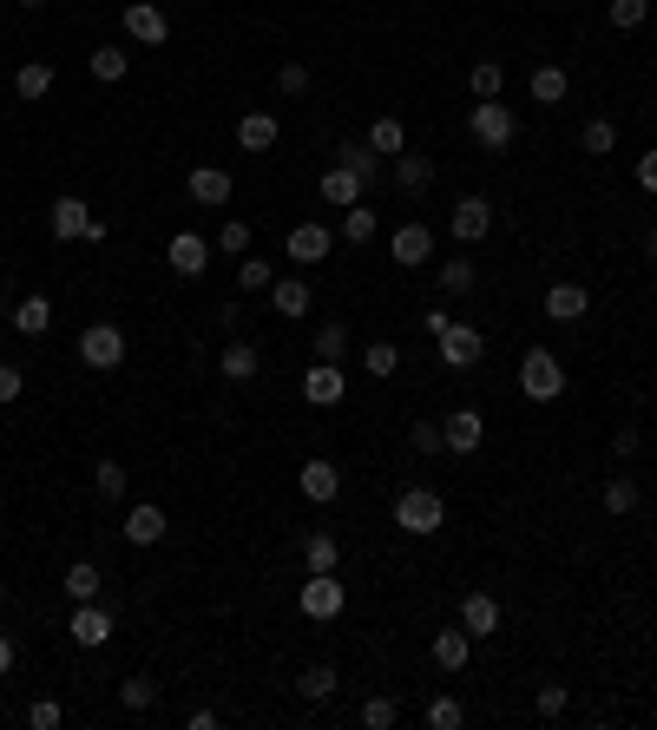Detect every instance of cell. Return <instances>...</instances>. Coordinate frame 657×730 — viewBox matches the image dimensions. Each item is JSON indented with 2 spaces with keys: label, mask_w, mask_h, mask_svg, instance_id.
Segmentation results:
<instances>
[{
  "label": "cell",
  "mask_w": 657,
  "mask_h": 730,
  "mask_svg": "<svg viewBox=\"0 0 657 730\" xmlns=\"http://www.w3.org/2000/svg\"><path fill=\"white\" fill-rule=\"evenodd\" d=\"M395 527H401L408 540H428V534L448 527V501H441L434 487H401V494H395Z\"/></svg>",
  "instance_id": "1"
},
{
  "label": "cell",
  "mask_w": 657,
  "mask_h": 730,
  "mask_svg": "<svg viewBox=\"0 0 657 730\" xmlns=\"http://www.w3.org/2000/svg\"><path fill=\"white\" fill-rule=\"evenodd\" d=\"M467 132H474V145H480V151H507V145L520 138V112H513V105H500V99H474Z\"/></svg>",
  "instance_id": "2"
},
{
  "label": "cell",
  "mask_w": 657,
  "mask_h": 730,
  "mask_svg": "<svg viewBox=\"0 0 657 730\" xmlns=\"http://www.w3.org/2000/svg\"><path fill=\"white\" fill-rule=\"evenodd\" d=\"M520 395L526 402H559L566 395V362L553 349H526L520 356Z\"/></svg>",
  "instance_id": "3"
},
{
  "label": "cell",
  "mask_w": 657,
  "mask_h": 730,
  "mask_svg": "<svg viewBox=\"0 0 657 730\" xmlns=\"http://www.w3.org/2000/svg\"><path fill=\"white\" fill-rule=\"evenodd\" d=\"M296 606H303V619H309V626H336V619H342V606H349V593H342V580H336V573H309V580H303V593H296Z\"/></svg>",
  "instance_id": "4"
},
{
  "label": "cell",
  "mask_w": 657,
  "mask_h": 730,
  "mask_svg": "<svg viewBox=\"0 0 657 730\" xmlns=\"http://www.w3.org/2000/svg\"><path fill=\"white\" fill-rule=\"evenodd\" d=\"M79 362L99 369V375H105V369H125V329H118V323H86V329H79Z\"/></svg>",
  "instance_id": "5"
},
{
  "label": "cell",
  "mask_w": 657,
  "mask_h": 730,
  "mask_svg": "<svg viewBox=\"0 0 657 730\" xmlns=\"http://www.w3.org/2000/svg\"><path fill=\"white\" fill-rule=\"evenodd\" d=\"M230 191H237V178H230L224 165H191V178H184V198H191L197 211H224Z\"/></svg>",
  "instance_id": "6"
},
{
  "label": "cell",
  "mask_w": 657,
  "mask_h": 730,
  "mask_svg": "<svg viewBox=\"0 0 657 730\" xmlns=\"http://www.w3.org/2000/svg\"><path fill=\"white\" fill-rule=\"evenodd\" d=\"M434 356H441L448 369H474V362L487 356V336H480L474 323H448V329L434 336Z\"/></svg>",
  "instance_id": "7"
},
{
  "label": "cell",
  "mask_w": 657,
  "mask_h": 730,
  "mask_svg": "<svg viewBox=\"0 0 657 730\" xmlns=\"http://www.w3.org/2000/svg\"><path fill=\"white\" fill-rule=\"evenodd\" d=\"M165 257H171V277H184V283H197V277L211 270V257H217V250H211V237H197V231H178Z\"/></svg>",
  "instance_id": "8"
},
{
  "label": "cell",
  "mask_w": 657,
  "mask_h": 730,
  "mask_svg": "<svg viewBox=\"0 0 657 730\" xmlns=\"http://www.w3.org/2000/svg\"><path fill=\"white\" fill-rule=\"evenodd\" d=\"M342 395H349L342 362H316V369H303V402H309V408H342Z\"/></svg>",
  "instance_id": "9"
},
{
  "label": "cell",
  "mask_w": 657,
  "mask_h": 730,
  "mask_svg": "<svg viewBox=\"0 0 657 730\" xmlns=\"http://www.w3.org/2000/svg\"><path fill=\"white\" fill-rule=\"evenodd\" d=\"M125 33H132L138 46H165V40H171V20H165L158 0H125Z\"/></svg>",
  "instance_id": "10"
},
{
  "label": "cell",
  "mask_w": 657,
  "mask_h": 730,
  "mask_svg": "<svg viewBox=\"0 0 657 730\" xmlns=\"http://www.w3.org/2000/svg\"><path fill=\"white\" fill-rule=\"evenodd\" d=\"M448 231H454L461 244H480V237L494 231V204H487L480 191H467V198H461V204L448 211Z\"/></svg>",
  "instance_id": "11"
},
{
  "label": "cell",
  "mask_w": 657,
  "mask_h": 730,
  "mask_svg": "<svg viewBox=\"0 0 657 730\" xmlns=\"http://www.w3.org/2000/svg\"><path fill=\"white\" fill-rule=\"evenodd\" d=\"M441 441H448V454H480V441H487V415H480V408H454V415L441 422Z\"/></svg>",
  "instance_id": "12"
},
{
  "label": "cell",
  "mask_w": 657,
  "mask_h": 730,
  "mask_svg": "<svg viewBox=\"0 0 657 730\" xmlns=\"http://www.w3.org/2000/svg\"><path fill=\"white\" fill-rule=\"evenodd\" d=\"M66 639H72V645H86V652H99V645L112 639V613H105L99 599L72 606V619H66Z\"/></svg>",
  "instance_id": "13"
},
{
  "label": "cell",
  "mask_w": 657,
  "mask_h": 730,
  "mask_svg": "<svg viewBox=\"0 0 657 730\" xmlns=\"http://www.w3.org/2000/svg\"><path fill=\"white\" fill-rule=\"evenodd\" d=\"M46 224H53V237H59V244H86L99 217H92V204H86V198H59Z\"/></svg>",
  "instance_id": "14"
},
{
  "label": "cell",
  "mask_w": 657,
  "mask_h": 730,
  "mask_svg": "<svg viewBox=\"0 0 657 730\" xmlns=\"http://www.w3.org/2000/svg\"><path fill=\"white\" fill-rule=\"evenodd\" d=\"M388 257H395L401 270H421V263H434V231H428V224H401V231L388 237Z\"/></svg>",
  "instance_id": "15"
},
{
  "label": "cell",
  "mask_w": 657,
  "mask_h": 730,
  "mask_svg": "<svg viewBox=\"0 0 657 730\" xmlns=\"http://www.w3.org/2000/svg\"><path fill=\"white\" fill-rule=\"evenodd\" d=\"M296 487H303V501H316V507H329L336 494H342V468L336 461H303V474H296Z\"/></svg>",
  "instance_id": "16"
},
{
  "label": "cell",
  "mask_w": 657,
  "mask_h": 730,
  "mask_svg": "<svg viewBox=\"0 0 657 730\" xmlns=\"http://www.w3.org/2000/svg\"><path fill=\"white\" fill-rule=\"evenodd\" d=\"M118 534H125L132 547H158V540L171 534V520H165V507H158V501H138V507L125 514V527H118Z\"/></svg>",
  "instance_id": "17"
},
{
  "label": "cell",
  "mask_w": 657,
  "mask_h": 730,
  "mask_svg": "<svg viewBox=\"0 0 657 730\" xmlns=\"http://www.w3.org/2000/svg\"><path fill=\"white\" fill-rule=\"evenodd\" d=\"M316 191H322V204L349 211V204H362V191H369V184H362L349 165H336V158H329V171H322V184H316Z\"/></svg>",
  "instance_id": "18"
},
{
  "label": "cell",
  "mask_w": 657,
  "mask_h": 730,
  "mask_svg": "<svg viewBox=\"0 0 657 730\" xmlns=\"http://www.w3.org/2000/svg\"><path fill=\"white\" fill-rule=\"evenodd\" d=\"M270 310L296 323V316H309V310H316V290H309L303 277H276V283H270Z\"/></svg>",
  "instance_id": "19"
},
{
  "label": "cell",
  "mask_w": 657,
  "mask_h": 730,
  "mask_svg": "<svg viewBox=\"0 0 657 730\" xmlns=\"http://www.w3.org/2000/svg\"><path fill=\"white\" fill-rule=\"evenodd\" d=\"M586 310H592V290H586V283H553V290H546V316H553V323H586Z\"/></svg>",
  "instance_id": "20"
},
{
  "label": "cell",
  "mask_w": 657,
  "mask_h": 730,
  "mask_svg": "<svg viewBox=\"0 0 657 730\" xmlns=\"http://www.w3.org/2000/svg\"><path fill=\"white\" fill-rule=\"evenodd\" d=\"M283 250H290V263H322L329 257V224H296L283 237Z\"/></svg>",
  "instance_id": "21"
},
{
  "label": "cell",
  "mask_w": 657,
  "mask_h": 730,
  "mask_svg": "<svg viewBox=\"0 0 657 730\" xmlns=\"http://www.w3.org/2000/svg\"><path fill=\"white\" fill-rule=\"evenodd\" d=\"M461 626H467L474 639H494V632H500V599H494V593H467V599H461Z\"/></svg>",
  "instance_id": "22"
},
{
  "label": "cell",
  "mask_w": 657,
  "mask_h": 730,
  "mask_svg": "<svg viewBox=\"0 0 657 730\" xmlns=\"http://www.w3.org/2000/svg\"><path fill=\"white\" fill-rule=\"evenodd\" d=\"M467 659H474V632H467V626L434 632V665H441V672H467Z\"/></svg>",
  "instance_id": "23"
},
{
  "label": "cell",
  "mask_w": 657,
  "mask_h": 730,
  "mask_svg": "<svg viewBox=\"0 0 657 730\" xmlns=\"http://www.w3.org/2000/svg\"><path fill=\"white\" fill-rule=\"evenodd\" d=\"M336 165H349L362 184H375V178H382V151H375L369 138H342V145H336Z\"/></svg>",
  "instance_id": "24"
},
{
  "label": "cell",
  "mask_w": 657,
  "mask_h": 730,
  "mask_svg": "<svg viewBox=\"0 0 657 730\" xmlns=\"http://www.w3.org/2000/svg\"><path fill=\"white\" fill-rule=\"evenodd\" d=\"M217 369H224V382H257V369H263V356H257V342H224V356H217Z\"/></svg>",
  "instance_id": "25"
},
{
  "label": "cell",
  "mask_w": 657,
  "mask_h": 730,
  "mask_svg": "<svg viewBox=\"0 0 657 730\" xmlns=\"http://www.w3.org/2000/svg\"><path fill=\"white\" fill-rule=\"evenodd\" d=\"M395 184H401V198H428V184H434V158L401 151V158H395Z\"/></svg>",
  "instance_id": "26"
},
{
  "label": "cell",
  "mask_w": 657,
  "mask_h": 730,
  "mask_svg": "<svg viewBox=\"0 0 657 730\" xmlns=\"http://www.w3.org/2000/svg\"><path fill=\"white\" fill-rule=\"evenodd\" d=\"M46 92H53V66H46V59L13 66V99H26V105H33V99H46Z\"/></svg>",
  "instance_id": "27"
},
{
  "label": "cell",
  "mask_w": 657,
  "mask_h": 730,
  "mask_svg": "<svg viewBox=\"0 0 657 730\" xmlns=\"http://www.w3.org/2000/svg\"><path fill=\"white\" fill-rule=\"evenodd\" d=\"M526 86H533V105H559V99L573 92V72H566V66H533Z\"/></svg>",
  "instance_id": "28"
},
{
  "label": "cell",
  "mask_w": 657,
  "mask_h": 730,
  "mask_svg": "<svg viewBox=\"0 0 657 730\" xmlns=\"http://www.w3.org/2000/svg\"><path fill=\"white\" fill-rule=\"evenodd\" d=\"M237 145L243 151H270L276 145V112H243L237 119Z\"/></svg>",
  "instance_id": "29"
},
{
  "label": "cell",
  "mask_w": 657,
  "mask_h": 730,
  "mask_svg": "<svg viewBox=\"0 0 657 730\" xmlns=\"http://www.w3.org/2000/svg\"><path fill=\"white\" fill-rule=\"evenodd\" d=\"M362 138H369V145H375L382 158H401V151H408V125H401L395 112H382V119H375V125H369Z\"/></svg>",
  "instance_id": "30"
},
{
  "label": "cell",
  "mask_w": 657,
  "mask_h": 730,
  "mask_svg": "<svg viewBox=\"0 0 657 730\" xmlns=\"http://www.w3.org/2000/svg\"><path fill=\"white\" fill-rule=\"evenodd\" d=\"M434 283H441L448 296H467V290L480 283V270H474V257H441V263H434Z\"/></svg>",
  "instance_id": "31"
},
{
  "label": "cell",
  "mask_w": 657,
  "mask_h": 730,
  "mask_svg": "<svg viewBox=\"0 0 657 730\" xmlns=\"http://www.w3.org/2000/svg\"><path fill=\"white\" fill-rule=\"evenodd\" d=\"M336 560H342L336 534H303V573H336Z\"/></svg>",
  "instance_id": "32"
},
{
  "label": "cell",
  "mask_w": 657,
  "mask_h": 730,
  "mask_svg": "<svg viewBox=\"0 0 657 730\" xmlns=\"http://www.w3.org/2000/svg\"><path fill=\"white\" fill-rule=\"evenodd\" d=\"M99 593H105V573H99L92 560H72V566H66V599L86 606V599H99Z\"/></svg>",
  "instance_id": "33"
},
{
  "label": "cell",
  "mask_w": 657,
  "mask_h": 730,
  "mask_svg": "<svg viewBox=\"0 0 657 730\" xmlns=\"http://www.w3.org/2000/svg\"><path fill=\"white\" fill-rule=\"evenodd\" d=\"M13 329H20V336H46V329H53V303H46V296H20V303H13Z\"/></svg>",
  "instance_id": "34"
},
{
  "label": "cell",
  "mask_w": 657,
  "mask_h": 730,
  "mask_svg": "<svg viewBox=\"0 0 657 730\" xmlns=\"http://www.w3.org/2000/svg\"><path fill=\"white\" fill-rule=\"evenodd\" d=\"M638 507H645L638 481H632V474H612V481H605V514H619V520H625V514H638Z\"/></svg>",
  "instance_id": "35"
},
{
  "label": "cell",
  "mask_w": 657,
  "mask_h": 730,
  "mask_svg": "<svg viewBox=\"0 0 657 730\" xmlns=\"http://www.w3.org/2000/svg\"><path fill=\"white\" fill-rule=\"evenodd\" d=\"M336 685H342L336 665H309V672L296 678V698H303V705H322V698H336Z\"/></svg>",
  "instance_id": "36"
},
{
  "label": "cell",
  "mask_w": 657,
  "mask_h": 730,
  "mask_svg": "<svg viewBox=\"0 0 657 730\" xmlns=\"http://www.w3.org/2000/svg\"><path fill=\"white\" fill-rule=\"evenodd\" d=\"M375 231H382V217H375L369 204H349V211H342V244H375Z\"/></svg>",
  "instance_id": "37"
},
{
  "label": "cell",
  "mask_w": 657,
  "mask_h": 730,
  "mask_svg": "<svg viewBox=\"0 0 657 730\" xmlns=\"http://www.w3.org/2000/svg\"><path fill=\"white\" fill-rule=\"evenodd\" d=\"M132 72V53H118V46H92V79H105V86H118Z\"/></svg>",
  "instance_id": "38"
},
{
  "label": "cell",
  "mask_w": 657,
  "mask_h": 730,
  "mask_svg": "<svg viewBox=\"0 0 657 730\" xmlns=\"http://www.w3.org/2000/svg\"><path fill=\"white\" fill-rule=\"evenodd\" d=\"M467 86H474V99H500V92H507V66H500V59H480V66L467 72Z\"/></svg>",
  "instance_id": "39"
},
{
  "label": "cell",
  "mask_w": 657,
  "mask_h": 730,
  "mask_svg": "<svg viewBox=\"0 0 657 730\" xmlns=\"http://www.w3.org/2000/svg\"><path fill=\"white\" fill-rule=\"evenodd\" d=\"M362 369H369L375 382H388V375L401 369V349H395V342H369V349H362Z\"/></svg>",
  "instance_id": "40"
},
{
  "label": "cell",
  "mask_w": 657,
  "mask_h": 730,
  "mask_svg": "<svg viewBox=\"0 0 657 730\" xmlns=\"http://www.w3.org/2000/svg\"><path fill=\"white\" fill-rule=\"evenodd\" d=\"M461 725H467L461 698H428V730H461Z\"/></svg>",
  "instance_id": "41"
},
{
  "label": "cell",
  "mask_w": 657,
  "mask_h": 730,
  "mask_svg": "<svg viewBox=\"0 0 657 730\" xmlns=\"http://www.w3.org/2000/svg\"><path fill=\"white\" fill-rule=\"evenodd\" d=\"M579 145H586L592 158H605V151L619 145V125H612V119H586V132H579Z\"/></svg>",
  "instance_id": "42"
},
{
  "label": "cell",
  "mask_w": 657,
  "mask_h": 730,
  "mask_svg": "<svg viewBox=\"0 0 657 730\" xmlns=\"http://www.w3.org/2000/svg\"><path fill=\"white\" fill-rule=\"evenodd\" d=\"M211 250H224V257H250V224H243V217H224V231H217Z\"/></svg>",
  "instance_id": "43"
},
{
  "label": "cell",
  "mask_w": 657,
  "mask_h": 730,
  "mask_svg": "<svg viewBox=\"0 0 657 730\" xmlns=\"http://www.w3.org/2000/svg\"><path fill=\"white\" fill-rule=\"evenodd\" d=\"M349 356V329L342 323H322L316 329V362H342Z\"/></svg>",
  "instance_id": "44"
},
{
  "label": "cell",
  "mask_w": 657,
  "mask_h": 730,
  "mask_svg": "<svg viewBox=\"0 0 657 730\" xmlns=\"http://www.w3.org/2000/svg\"><path fill=\"white\" fill-rule=\"evenodd\" d=\"M125 481H132V474H125L118 461H99V468H92V494H99V501H118Z\"/></svg>",
  "instance_id": "45"
},
{
  "label": "cell",
  "mask_w": 657,
  "mask_h": 730,
  "mask_svg": "<svg viewBox=\"0 0 657 730\" xmlns=\"http://www.w3.org/2000/svg\"><path fill=\"white\" fill-rule=\"evenodd\" d=\"M118 705H125V711H151V705H158V685L138 672V678H125V685H118Z\"/></svg>",
  "instance_id": "46"
},
{
  "label": "cell",
  "mask_w": 657,
  "mask_h": 730,
  "mask_svg": "<svg viewBox=\"0 0 657 730\" xmlns=\"http://www.w3.org/2000/svg\"><path fill=\"white\" fill-rule=\"evenodd\" d=\"M276 92H283V99H303V92H309V66H303V59H283V66H276Z\"/></svg>",
  "instance_id": "47"
},
{
  "label": "cell",
  "mask_w": 657,
  "mask_h": 730,
  "mask_svg": "<svg viewBox=\"0 0 657 730\" xmlns=\"http://www.w3.org/2000/svg\"><path fill=\"white\" fill-rule=\"evenodd\" d=\"M237 283H243V290H270V283H276V270H270L263 257H237Z\"/></svg>",
  "instance_id": "48"
},
{
  "label": "cell",
  "mask_w": 657,
  "mask_h": 730,
  "mask_svg": "<svg viewBox=\"0 0 657 730\" xmlns=\"http://www.w3.org/2000/svg\"><path fill=\"white\" fill-rule=\"evenodd\" d=\"M605 13H612V26H625V33H632V26H645V20H652V0H612Z\"/></svg>",
  "instance_id": "49"
},
{
  "label": "cell",
  "mask_w": 657,
  "mask_h": 730,
  "mask_svg": "<svg viewBox=\"0 0 657 730\" xmlns=\"http://www.w3.org/2000/svg\"><path fill=\"white\" fill-rule=\"evenodd\" d=\"M408 448H415V454H441V448H448V441H441V422H415V428H408Z\"/></svg>",
  "instance_id": "50"
},
{
  "label": "cell",
  "mask_w": 657,
  "mask_h": 730,
  "mask_svg": "<svg viewBox=\"0 0 657 730\" xmlns=\"http://www.w3.org/2000/svg\"><path fill=\"white\" fill-rule=\"evenodd\" d=\"M395 718H401V711H395V698H369V705H362V725H369V730H388Z\"/></svg>",
  "instance_id": "51"
},
{
  "label": "cell",
  "mask_w": 657,
  "mask_h": 730,
  "mask_svg": "<svg viewBox=\"0 0 657 730\" xmlns=\"http://www.w3.org/2000/svg\"><path fill=\"white\" fill-rule=\"evenodd\" d=\"M26 725H33V730H59V725H66V711H59L53 698H39V705H26Z\"/></svg>",
  "instance_id": "52"
},
{
  "label": "cell",
  "mask_w": 657,
  "mask_h": 730,
  "mask_svg": "<svg viewBox=\"0 0 657 730\" xmlns=\"http://www.w3.org/2000/svg\"><path fill=\"white\" fill-rule=\"evenodd\" d=\"M566 705H573L566 685H540V718H566Z\"/></svg>",
  "instance_id": "53"
},
{
  "label": "cell",
  "mask_w": 657,
  "mask_h": 730,
  "mask_svg": "<svg viewBox=\"0 0 657 730\" xmlns=\"http://www.w3.org/2000/svg\"><path fill=\"white\" fill-rule=\"evenodd\" d=\"M20 389H26V369L0 362V408H7V402H20Z\"/></svg>",
  "instance_id": "54"
},
{
  "label": "cell",
  "mask_w": 657,
  "mask_h": 730,
  "mask_svg": "<svg viewBox=\"0 0 657 730\" xmlns=\"http://www.w3.org/2000/svg\"><path fill=\"white\" fill-rule=\"evenodd\" d=\"M638 448H645V435H638V428H632V422H625V428H619V435H612V454H619V461H632V454H638Z\"/></svg>",
  "instance_id": "55"
},
{
  "label": "cell",
  "mask_w": 657,
  "mask_h": 730,
  "mask_svg": "<svg viewBox=\"0 0 657 730\" xmlns=\"http://www.w3.org/2000/svg\"><path fill=\"white\" fill-rule=\"evenodd\" d=\"M638 184H645V191L657 198V145L645 151V158H638Z\"/></svg>",
  "instance_id": "56"
},
{
  "label": "cell",
  "mask_w": 657,
  "mask_h": 730,
  "mask_svg": "<svg viewBox=\"0 0 657 730\" xmlns=\"http://www.w3.org/2000/svg\"><path fill=\"white\" fill-rule=\"evenodd\" d=\"M7 672H13V639L0 632V678H7Z\"/></svg>",
  "instance_id": "57"
},
{
  "label": "cell",
  "mask_w": 657,
  "mask_h": 730,
  "mask_svg": "<svg viewBox=\"0 0 657 730\" xmlns=\"http://www.w3.org/2000/svg\"><path fill=\"white\" fill-rule=\"evenodd\" d=\"M645 257H657V224L645 231Z\"/></svg>",
  "instance_id": "58"
},
{
  "label": "cell",
  "mask_w": 657,
  "mask_h": 730,
  "mask_svg": "<svg viewBox=\"0 0 657 730\" xmlns=\"http://www.w3.org/2000/svg\"><path fill=\"white\" fill-rule=\"evenodd\" d=\"M0 613H7V580H0Z\"/></svg>",
  "instance_id": "59"
},
{
  "label": "cell",
  "mask_w": 657,
  "mask_h": 730,
  "mask_svg": "<svg viewBox=\"0 0 657 730\" xmlns=\"http://www.w3.org/2000/svg\"><path fill=\"white\" fill-rule=\"evenodd\" d=\"M20 7H46V0H20Z\"/></svg>",
  "instance_id": "60"
}]
</instances>
